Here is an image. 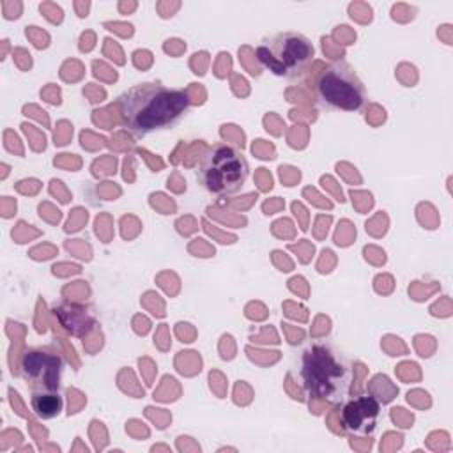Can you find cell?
I'll return each instance as SVG.
<instances>
[{"instance_id": "5b68a950", "label": "cell", "mask_w": 453, "mask_h": 453, "mask_svg": "<svg viewBox=\"0 0 453 453\" xmlns=\"http://www.w3.org/2000/svg\"><path fill=\"white\" fill-rule=\"evenodd\" d=\"M303 379L311 395L338 402L347 393L349 372L336 361L334 354L322 347H311L303 359Z\"/></svg>"}, {"instance_id": "3957f363", "label": "cell", "mask_w": 453, "mask_h": 453, "mask_svg": "<svg viewBox=\"0 0 453 453\" xmlns=\"http://www.w3.org/2000/svg\"><path fill=\"white\" fill-rule=\"evenodd\" d=\"M313 88L324 104L347 111L359 110L366 99V88L361 78L354 67L343 60L320 67L313 78Z\"/></svg>"}, {"instance_id": "277c9868", "label": "cell", "mask_w": 453, "mask_h": 453, "mask_svg": "<svg viewBox=\"0 0 453 453\" xmlns=\"http://www.w3.org/2000/svg\"><path fill=\"white\" fill-rule=\"evenodd\" d=\"M313 44L308 37L297 32H283L273 37L267 44L257 48V57L278 76L296 78L308 71L313 62Z\"/></svg>"}, {"instance_id": "6da1fadb", "label": "cell", "mask_w": 453, "mask_h": 453, "mask_svg": "<svg viewBox=\"0 0 453 453\" xmlns=\"http://www.w3.org/2000/svg\"><path fill=\"white\" fill-rule=\"evenodd\" d=\"M189 108V97L180 88L159 81L140 83L119 97L124 126L134 134H149L173 126Z\"/></svg>"}, {"instance_id": "8992f818", "label": "cell", "mask_w": 453, "mask_h": 453, "mask_svg": "<svg viewBox=\"0 0 453 453\" xmlns=\"http://www.w3.org/2000/svg\"><path fill=\"white\" fill-rule=\"evenodd\" d=\"M62 359L46 349H34L21 361L23 377L34 391H57L60 379Z\"/></svg>"}, {"instance_id": "52a82bcc", "label": "cell", "mask_w": 453, "mask_h": 453, "mask_svg": "<svg viewBox=\"0 0 453 453\" xmlns=\"http://www.w3.org/2000/svg\"><path fill=\"white\" fill-rule=\"evenodd\" d=\"M380 405L372 396H359L347 402L342 409V425L356 435H368L377 428Z\"/></svg>"}, {"instance_id": "ba28073f", "label": "cell", "mask_w": 453, "mask_h": 453, "mask_svg": "<svg viewBox=\"0 0 453 453\" xmlns=\"http://www.w3.org/2000/svg\"><path fill=\"white\" fill-rule=\"evenodd\" d=\"M55 313L60 320V324L71 331L74 336H83L88 333L96 322L94 313L88 306L78 304V303H64L58 308H55Z\"/></svg>"}, {"instance_id": "7a4b0ae2", "label": "cell", "mask_w": 453, "mask_h": 453, "mask_svg": "<svg viewBox=\"0 0 453 453\" xmlns=\"http://www.w3.org/2000/svg\"><path fill=\"white\" fill-rule=\"evenodd\" d=\"M250 166L239 149L225 142L214 143L203 156L198 179L212 195H234L248 180Z\"/></svg>"}, {"instance_id": "9c48e42d", "label": "cell", "mask_w": 453, "mask_h": 453, "mask_svg": "<svg viewBox=\"0 0 453 453\" xmlns=\"http://www.w3.org/2000/svg\"><path fill=\"white\" fill-rule=\"evenodd\" d=\"M30 403H32V411L41 419H51L58 416L64 405L62 396L57 391H34Z\"/></svg>"}]
</instances>
